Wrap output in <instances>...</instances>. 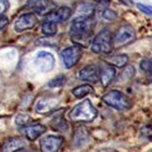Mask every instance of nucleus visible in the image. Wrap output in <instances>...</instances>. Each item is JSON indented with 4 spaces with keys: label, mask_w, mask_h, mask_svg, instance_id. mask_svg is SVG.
Wrapping results in <instances>:
<instances>
[{
    "label": "nucleus",
    "mask_w": 152,
    "mask_h": 152,
    "mask_svg": "<svg viewBox=\"0 0 152 152\" xmlns=\"http://www.w3.org/2000/svg\"><path fill=\"white\" fill-rule=\"evenodd\" d=\"M95 21L92 16H79L72 21L70 26V39L80 48L87 47L91 43Z\"/></svg>",
    "instance_id": "obj_1"
},
{
    "label": "nucleus",
    "mask_w": 152,
    "mask_h": 152,
    "mask_svg": "<svg viewBox=\"0 0 152 152\" xmlns=\"http://www.w3.org/2000/svg\"><path fill=\"white\" fill-rule=\"evenodd\" d=\"M97 117V110L89 99H84L73 107L69 113V120L74 123H90Z\"/></svg>",
    "instance_id": "obj_2"
},
{
    "label": "nucleus",
    "mask_w": 152,
    "mask_h": 152,
    "mask_svg": "<svg viewBox=\"0 0 152 152\" xmlns=\"http://www.w3.org/2000/svg\"><path fill=\"white\" fill-rule=\"evenodd\" d=\"M26 7L38 14H48L53 11L54 5L49 0H28Z\"/></svg>",
    "instance_id": "obj_11"
},
{
    "label": "nucleus",
    "mask_w": 152,
    "mask_h": 152,
    "mask_svg": "<svg viewBox=\"0 0 152 152\" xmlns=\"http://www.w3.org/2000/svg\"><path fill=\"white\" fill-rule=\"evenodd\" d=\"M35 65L42 72H50L55 66V58L49 52H39L35 59Z\"/></svg>",
    "instance_id": "obj_9"
},
{
    "label": "nucleus",
    "mask_w": 152,
    "mask_h": 152,
    "mask_svg": "<svg viewBox=\"0 0 152 152\" xmlns=\"http://www.w3.org/2000/svg\"><path fill=\"white\" fill-rule=\"evenodd\" d=\"M135 39H136V34H135L134 28L126 24L118 29L115 36L113 37V45L116 48L123 47L132 43Z\"/></svg>",
    "instance_id": "obj_5"
},
{
    "label": "nucleus",
    "mask_w": 152,
    "mask_h": 152,
    "mask_svg": "<svg viewBox=\"0 0 152 152\" xmlns=\"http://www.w3.org/2000/svg\"><path fill=\"white\" fill-rule=\"evenodd\" d=\"M82 56V49L79 46H71L61 52V58L66 68H72L79 62Z\"/></svg>",
    "instance_id": "obj_6"
},
{
    "label": "nucleus",
    "mask_w": 152,
    "mask_h": 152,
    "mask_svg": "<svg viewBox=\"0 0 152 152\" xmlns=\"http://www.w3.org/2000/svg\"><path fill=\"white\" fill-rule=\"evenodd\" d=\"M58 104V99L55 97H42L37 102L36 112L39 114H47V113L53 111Z\"/></svg>",
    "instance_id": "obj_14"
},
{
    "label": "nucleus",
    "mask_w": 152,
    "mask_h": 152,
    "mask_svg": "<svg viewBox=\"0 0 152 152\" xmlns=\"http://www.w3.org/2000/svg\"><path fill=\"white\" fill-rule=\"evenodd\" d=\"M9 1L8 0H0V18L3 16V14L8 10Z\"/></svg>",
    "instance_id": "obj_25"
},
{
    "label": "nucleus",
    "mask_w": 152,
    "mask_h": 152,
    "mask_svg": "<svg viewBox=\"0 0 152 152\" xmlns=\"http://www.w3.org/2000/svg\"><path fill=\"white\" fill-rule=\"evenodd\" d=\"M66 82V77L65 75H59L57 77H55L54 79L51 80L50 82L48 83L49 87H61L65 84Z\"/></svg>",
    "instance_id": "obj_24"
},
{
    "label": "nucleus",
    "mask_w": 152,
    "mask_h": 152,
    "mask_svg": "<svg viewBox=\"0 0 152 152\" xmlns=\"http://www.w3.org/2000/svg\"><path fill=\"white\" fill-rule=\"evenodd\" d=\"M137 6H138V8L140 9L142 12H144V13H146V14H149V15H152V7L143 5V4H141V3H138Z\"/></svg>",
    "instance_id": "obj_27"
},
{
    "label": "nucleus",
    "mask_w": 152,
    "mask_h": 152,
    "mask_svg": "<svg viewBox=\"0 0 152 152\" xmlns=\"http://www.w3.org/2000/svg\"><path fill=\"white\" fill-rule=\"evenodd\" d=\"M51 125H52V128L54 130H56V131L63 132L68 129V124L66 123L64 117H63L62 115L54 118L53 121L51 122Z\"/></svg>",
    "instance_id": "obj_19"
},
{
    "label": "nucleus",
    "mask_w": 152,
    "mask_h": 152,
    "mask_svg": "<svg viewBox=\"0 0 152 152\" xmlns=\"http://www.w3.org/2000/svg\"><path fill=\"white\" fill-rule=\"evenodd\" d=\"M8 24V18L6 16H1L0 18V31H2Z\"/></svg>",
    "instance_id": "obj_28"
},
{
    "label": "nucleus",
    "mask_w": 152,
    "mask_h": 152,
    "mask_svg": "<svg viewBox=\"0 0 152 152\" xmlns=\"http://www.w3.org/2000/svg\"><path fill=\"white\" fill-rule=\"evenodd\" d=\"M42 31L46 36H55L57 34V23L53 21L45 20L42 24Z\"/></svg>",
    "instance_id": "obj_20"
},
{
    "label": "nucleus",
    "mask_w": 152,
    "mask_h": 152,
    "mask_svg": "<svg viewBox=\"0 0 152 152\" xmlns=\"http://www.w3.org/2000/svg\"><path fill=\"white\" fill-rule=\"evenodd\" d=\"M141 69L147 75V77L152 80V61L150 60H143L141 62Z\"/></svg>",
    "instance_id": "obj_23"
},
{
    "label": "nucleus",
    "mask_w": 152,
    "mask_h": 152,
    "mask_svg": "<svg viewBox=\"0 0 152 152\" xmlns=\"http://www.w3.org/2000/svg\"><path fill=\"white\" fill-rule=\"evenodd\" d=\"M37 23H38V18L34 12L23 13L16 19L14 23V31L18 33H23L34 28Z\"/></svg>",
    "instance_id": "obj_8"
},
{
    "label": "nucleus",
    "mask_w": 152,
    "mask_h": 152,
    "mask_svg": "<svg viewBox=\"0 0 152 152\" xmlns=\"http://www.w3.org/2000/svg\"><path fill=\"white\" fill-rule=\"evenodd\" d=\"M64 141V138L61 136H55V135L46 136L40 142L41 152H60Z\"/></svg>",
    "instance_id": "obj_7"
},
{
    "label": "nucleus",
    "mask_w": 152,
    "mask_h": 152,
    "mask_svg": "<svg viewBox=\"0 0 152 152\" xmlns=\"http://www.w3.org/2000/svg\"><path fill=\"white\" fill-rule=\"evenodd\" d=\"M81 80L87 82H96L100 78V68L97 65L89 64L83 67L78 73Z\"/></svg>",
    "instance_id": "obj_10"
},
{
    "label": "nucleus",
    "mask_w": 152,
    "mask_h": 152,
    "mask_svg": "<svg viewBox=\"0 0 152 152\" xmlns=\"http://www.w3.org/2000/svg\"><path fill=\"white\" fill-rule=\"evenodd\" d=\"M88 137H89L88 132L84 128L80 127V128L76 129V131L74 132V137H73V142H74L75 147L80 148L83 145H85L88 141Z\"/></svg>",
    "instance_id": "obj_17"
},
{
    "label": "nucleus",
    "mask_w": 152,
    "mask_h": 152,
    "mask_svg": "<svg viewBox=\"0 0 152 152\" xmlns=\"http://www.w3.org/2000/svg\"><path fill=\"white\" fill-rule=\"evenodd\" d=\"M46 131H47V127L42 124L28 125V126L23 127L20 129V132L23 134V136L29 141L37 140L39 137L42 136L44 133H46Z\"/></svg>",
    "instance_id": "obj_13"
},
{
    "label": "nucleus",
    "mask_w": 152,
    "mask_h": 152,
    "mask_svg": "<svg viewBox=\"0 0 152 152\" xmlns=\"http://www.w3.org/2000/svg\"><path fill=\"white\" fill-rule=\"evenodd\" d=\"M128 56L127 55H116L110 59V65H114L116 67H124L128 63Z\"/></svg>",
    "instance_id": "obj_21"
},
{
    "label": "nucleus",
    "mask_w": 152,
    "mask_h": 152,
    "mask_svg": "<svg viewBox=\"0 0 152 152\" xmlns=\"http://www.w3.org/2000/svg\"><path fill=\"white\" fill-rule=\"evenodd\" d=\"M26 146V141L19 137H13L5 141L2 146V152H19Z\"/></svg>",
    "instance_id": "obj_15"
},
{
    "label": "nucleus",
    "mask_w": 152,
    "mask_h": 152,
    "mask_svg": "<svg viewBox=\"0 0 152 152\" xmlns=\"http://www.w3.org/2000/svg\"><path fill=\"white\" fill-rule=\"evenodd\" d=\"M102 18L107 20H113L117 18V14L115 13L114 11L112 10H109V9H105V10L102 11Z\"/></svg>",
    "instance_id": "obj_26"
},
{
    "label": "nucleus",
    "mask_w": 152,
    "mask_h": 152,
    "mask_svg": "<svg viewBox=\"0 0 152 152\" xmlns=\"http://www.w3.org/2000/svg\"><path fill=\"white\" fill-rule=\"evenodd\" d=\"M115 75H116V70L110 64H104L102 68H100V81L104 87H107L112 80L114 79Z\"/></svg>",
    "instance_id": "obj_16"
},
{
    "label": "nucleus",
    "mask_w": 152,
    "mask_h": 152,
    "mask_svg": "<svg viewBox=\"0 0 152 152\" xmlns=\"http://www.w3.org/2000/svg\"><path fill=\"white\" fill-rule=\"evenodd\" d=\"M31 122H33L31 117L28 114H19L15 118V124L19 127H21V128L31 125Z\"/></svg>",
    "instance_id": "obj_22"
},
{
    "label": "nucleus",
    "mask_w": 152,
    "mask_h": 152,
    "mask_svg": "<svg viewBox=\"0 0 152 152\" xmlns=\"http://www.w3.org/2000/svg\"><path fill=\"white\" fill-rule=\"evenodd\" d=\"M72 15V10L71 8L67 6H63L60 7V8H57L55 10L51 11L50 13H48L46 15L45 20H49V21H53L55 23H63V21H66L67 19H69Z\"/></svg>",
    "instance_id": "obj_12"
},
{
    "label": "nucleus",
    "mask_w": 152,
    "mask_h": 152,
    "mask_svg": "<svg viewBox=\"0 0 152 152\" xmlns=\"http://www.w3.org/2000/svg\"><path fill=\"white\" fill-rule=\"evenodd\" d=\"M102 102L117 111H127L132 107L131 99L119 90H111L102 96Z\"/></svg>",
    "instance_id": "obj_4"
},
{
    "label": "nucleus",
    "mask_w": 152,
    "mask_h": 152,
    "mask_svg": "<svg viewBox=\"0 0 152 152\" xmlns=\"http://www.w3.org/2000/svg\"><path fill=\"white\" fill-rule=\"evenodd\" d=\"M94 87L89 84H82L72 89V94L75 97H77V99H82V97L86 96L88 94H94Z\"/></svg>",
    "instance_id": "obj_18"
},
{
    "label": "nucleus",
    "mask_w": 152,
    "mask_h": 152,
    "mask_svg": "<svg viewBox=\"0 0 152 152\" xmlns=\"http://www.w3.org/2000/svg\"><path fill=\"white\" fill-rule=\"evenodd\" d=\"M91 50L95 54H110L113 50V36L109 28H104L91 42Z\"/></svg>",
    "instance_id": "obj_3"
}]
</instances>
